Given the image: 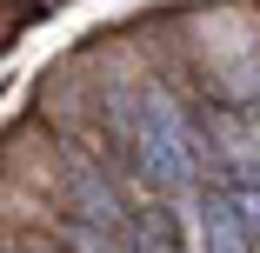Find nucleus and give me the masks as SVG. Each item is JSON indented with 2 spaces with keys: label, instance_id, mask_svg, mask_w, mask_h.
<instances>
[{
  "label": "nucleus",
  "instance_id": "nucleus-2",
  "mask_svg": "<svg viewBox=\"0 0 260 253\" xmlns=\"http://www.w3.org/2000/svg\"><path fill=\"white\" fill-rule=\"evenodd\" d=\"M207 246H214V253H247V240H240V227H234V207H227V200L207 207Z\"/></svg>",
  "mask_w": 260,
  "mask_h": 253
},
{
  "label": "nucleus",
  "instance_id": "nucleus-1",
  "mask_svg": "<svg viewBox=\"0 0 260 253\" xmlns=\"http://www.w3.org/2000/svg\"><path fill=\"white\" fill-rule=\"evenodd\" d=\"M140 154H147L153 187H180L187 180V147H180V127L167 114V100H147V140H140Z\"/></svg>",
  "mask_w": 260,
  "mask_h": 253
}]
</instances>
